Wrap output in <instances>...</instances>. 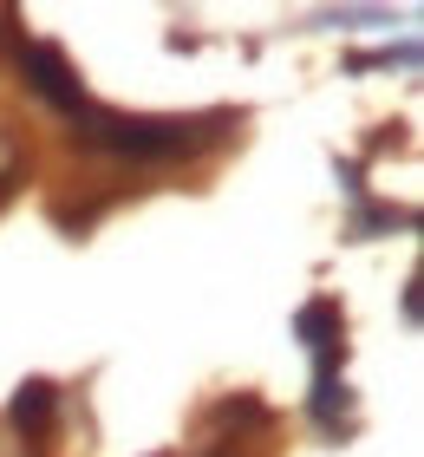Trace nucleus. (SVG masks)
<instances>
[{
  "label": "nucleus",
  "mask_w": 424,
  "mask_h": 457,
  "mask_svg": "<svg viewBox=\"0 0 424 457\" xmlns=\"http://www.w3.org/2000/svg\"><path fill=\"white\" fill-rule=\"evenodd\" d=\"M236 112H112V105H79L72 112V144L104 157H131V163H177L209 151L216 137H229Z\"/></svg>",
  "instance_id": "1"
},
{
  "label": "nucleus",
  "mask_w": 424,
  "mask_h": 457,
  "mask_svg": "<svg viewBox=\"0 0 424 457\" xmlns=\"http://www.w3.org/2000/svg\"><path fill=\"white\" fill-rule=\"evenodd\" d=\"M20 79H27V92L33 98H46L53 112H79V105H92V98H85V79L72 72V59L53 46V39H27V46H20Z\"/></svg>",
  "instance_id": "2"
},
{
  "label": "nucleus",
  "mask_w": 424,
  "mask_h": 457,
  "mask_svg": "<svg viewBox=\"0 0 424 457\" xmlns=\"http://www.w3.org/2000/svg\"><path fill=\"white\" fill-rule=\"evenodd\" d=\"M294 334L307 340L313 353V372H339V360H346V314H339V301H307L301 314H294Z\"/></svg>",
  "instance_id": "3"
},
{
  "label": "nucleus",
  "mask_w": 424,
  "mask_h": 457,
  "mask_svg": "<svg viewBox=\"0 0 424 457\" xmlns=\"http://www.w3.org/2000/svg\"><path fill=\"white\" fill-rule=\"evenodd\" d=\"M53 405H59L53 379H20L13 405H7V419H13V431H20V438H46V425H53Z\"/></svg>",
  "instance_id": "4"
},
{
  "label": "nucleus",
  "mask_w": 424,
  "mask_h": 457,
  "mask_svg": "<svg viewBox=\"0 0 424 457\" xmlns=\"http://www.w3.org/2000/svg\"><path fill=\"white\" fill-rule=\"evenodd\" d=\"M346 405H353L346 379H339V372H313V399H307L313 425H320V431H339V425H346Z\"/></svg>",
  "instance_id": "5"
},
{
  "label": "nucleus",
  "mask_w": 424,
  "mask_h": 457,
  "mask_svg": "<svg viewBox=\"0 0 424 457\" xmlns=\"http://www.w3.org/2000/svg\"><path fill=\"white\" fill-rule=\"evenodd\" d=\"M20 170H27V151H20V137L0 124V203L13 196V183H20Z\"/></svg>",
  "instance_id": "6"
},
{
  "label": "nucleus",
  "mask_w": 424,
  "mask_h": 457,
  "mask_svg": "<svg viewBox=\"0 0 424 457\" xmlns=\"http://www.w3.org/2000/svg\"><path fill=\"white\" fill-rule=\"evenodd\" d=\"M372 66H418V39H398L386 53H353V72H372Z\"/></svg>",
  "instance_id": "7"
}]
</instances>
